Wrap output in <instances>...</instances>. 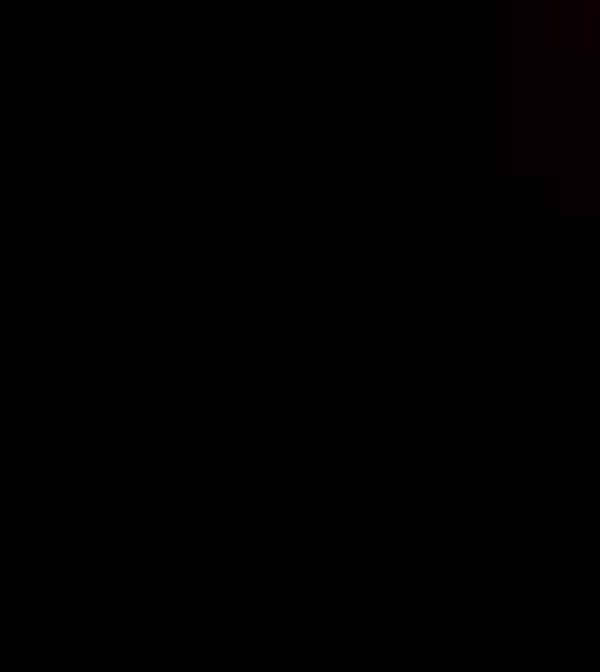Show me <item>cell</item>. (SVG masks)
I'll use <instances>...</instances> for the list:
<instances>
[{
  "mask_svg": "<svg viewBox=\"0 0 600 672\" xmlns=\"http://www.w3.org/2000/svg\"><path fill=\"white\" fill-rule=\"evenodd\" d=\"M518 47L549 52V0H518Z\"/></svg>",
  "mask_w": 600,
  "mask_h": 672,
  "instance_id": "cell-1",
  "label": "cell"
},
{
  "mask_svg": "<svg viewBox=\"0 0 600 672\" xmlns=\"http://www.w3.org/2000/svg\"><path fill=\"white\" fill-rule=\"evenodd\" d=\"M575 94H600V47H580L575 57Z\"/></svg>",
  "mask_w": 600,
  "mask_h": 672,
  "instance_id": "cell-2",
  "label": "cell"
},
{
  "mask_svg": "<svg viewBox=\"0 0 600 672\" xmlns=\"http://www.w3.org/2000/svg\"><path fill=\"white\" fill-rule=\"evenodd\" d=\"M595 11H600V0H595Z\"/></svg>",
  "mask_w": 600,
  "mask_h": 672,
  "instance_id": "cell-3",
  "label": "cell"
}]
</instances>
